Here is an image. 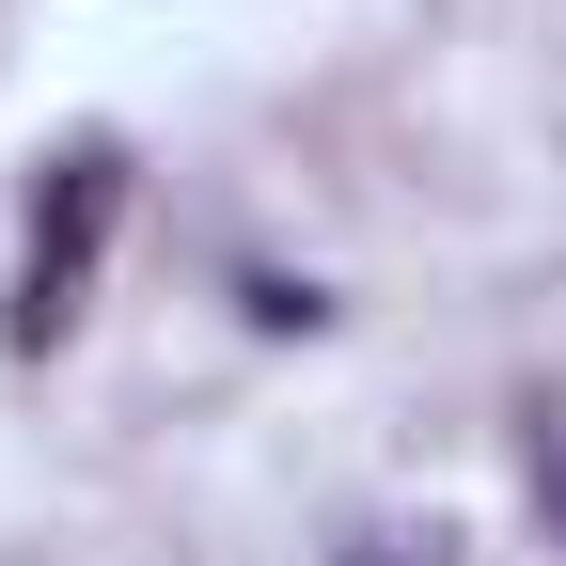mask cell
Listing matches in <instances>:
<instances>
[{
	"instance_id": "6da1fadb",
	"label": "cell",
	"mask_w": 566,
	"mask_h": 566,
	"mask_svg": "<svg viewBox=\"0 0 566 566\" xmlns=\"http://www.w3.org/2000/svg\"><path fill=\"white\" fill-rule=\"evenodd\" d=\"M111 205H126V158H111V142H63V158H48V189H32V237H17V315H0L32 363H48V346L80 331V300H95Z\"/></svg>"
},
{
	"instance_id": "7a4b0ae2",
	"label": "cell",
	"mask_w": 566,
	"mask_h": 566,
	"mask_svg": "<svg viewBox=\"0 0 566 566\" xmlns=\"http://www.w3.org/2000/svg\"><path fill=\"white\" fill-rule=\"evenodd\" d=\"M535 488H551V504H566V424H535Z\"/></svg>"
}]
</instances>
